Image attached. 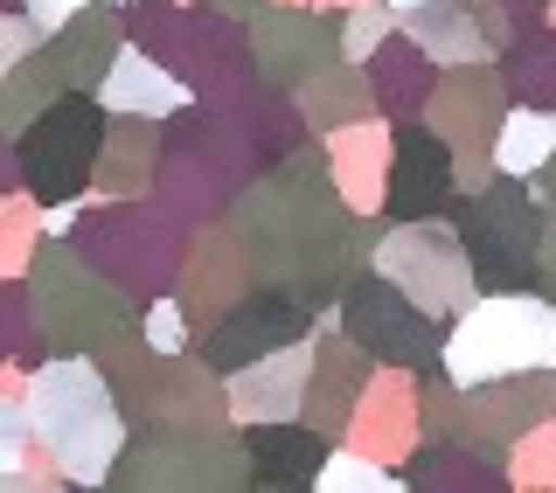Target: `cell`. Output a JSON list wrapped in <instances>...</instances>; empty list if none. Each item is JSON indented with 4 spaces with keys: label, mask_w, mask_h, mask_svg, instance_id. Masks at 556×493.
<instances>
[{
    "label": "cell",
    "mask_w": 556,
    "mask_h": 493,
    "mask_svg": "<svg viewBox=\"0 0 556 493\" xmlns=\"http://www.w3.org/2000/svg\"><path fill=\"white\" fill-rule=\"evenodd\" d=\"M28 431L35 445L49 452V466L63 472L70 486H104L112 480V459L126 445V403L112 396L104 368L91 355H42L28 368Z\"/></svg>",
    "instance_id": "6da1fadb"
},
{
    "label": "cell",
    "mask_w": 556,
    "mask_h": 493,
    "mask_svg": "<svg viewBox=\"0 0 556 493\" xmlns=\"http://www.w3.org/2000/svg\"><path fill=\"white\" fill-rule=\"evenodd\" d=\"M459 243H466V264H473L480 292H521L543 271V208H535V195L508 174V181H494L480 202H466Z\"/></svg>",
    "instance_id": "5b68a950"
},
{
    "label": "cell",
    "mask_w": 556,
    "mask_h": 493,
    "mask_svg": "<svg viewBox=\"0 0 556 493\" xmlns=\"http://www.w3.org/2000/svg\"><path fill=\"white\" fill-rule=\"evenodd\" d=\"M404 35L425 49V63H445V69H480L486 56H501V42L459 8V0H425V8H410Z\"/></svg>",
    "instance_id": "9a60e30c"
},
{
    "label": "cell",
    "mask_w": 556,
    "mask_h": 493,
    "mask_svg": "<svg viewBox=\"0 0 556 493\" xmlns=\"http://www.w3.org/2000/svg\"><path fill=\"white\" fill-rule=\"evenodd\" d=\"M208 8H216V14H230V22H251V14L265 8V0H208Z\"/></svg>",
    "instance_id": "4dcf8cb0"
},
{
    "label": "cell",
    "mask_w": 556,
    "mask_h": 493,
    "mask_svg": "<svg viewBox=\"0 0 556 493\" xmlns=\"http://www.w3.org/2000/svg\"><path fill=\"white\" fill-rule=\"evenodd\" d=\"M112 8H132V0H112Z\"/></svg>",
    "instance_id": "d590c367"
},
{
    "label": "cell",
    "mask_w": 556,
    "mask_h": 493,
    "mask_svg": "<svg viewBox=\"0 0 556 493\" xmlns=\"http://www.w3.org/2000/svg\"><path fill=\"white\" fill-rule=\"evenodd\" d=\"M300 91H306V118H313V126H348V118H362L376 104V98H355L362 77H355V69H334V63H327L320 77H306Z\"/></svg>",
    "instance_id": "ffe728a7"
},
{
    "label": "cell",
    "mask_w": 556,
    "mask_h": 493,
    "mask_svg": "<svg viewBox=\"0 0 556 493\" xmlns=\"http://www.w3.org/2000/svg\"><path fill=\"white\" fill-rule=\"evenodd\" d=\"M28 208H35V202H14V195H0V278H14V271L28 264V251H35Z\"/></svg>",
    "instance_id": "4316f807"
},
{
    "label": "cell",
    "mask_w": 556,
    "mask_h": 493,
    "mask_svg": "<svg viewBox=\"0 0 556 493\" xmlns=\"http://www.w3.org/2000/svg\"><path fill=\"white\" fill-rule=\"evenodd\" d=\"M417 63H425V49H417V42H390V49H376V104H382V112L410 118L417 104H425Z\"/></svg>",
    "instance_id": "d6986e66"
},
{
    "label": "cell",
    "mask_w": 556,
    "mask_h": 493,
    "mask_svg": "<svg viewBox=\"0 0 556 493\" xmlns=\"http://www.w3.org/2000/svg\"><path fill=\"white\" fill-rule=\"evenodd\" d=\"M445 195H452V147L425 126H404V139L390 153V188H382L390 223L431 216V208H445Z\"/></svg>",
    "instance_id": "7c38bea8"
},
{
    "label": "cell",
    "mask_w": 556,
    "mask_h": 493,
    "mask_svg": "<svg viewBox=\"0 0 556 493\" xmlns=\"http://www.w3.org/2000/svg\"><path fill=\"white\" fill-rule=\"evenodd\" d=\"M243 56H251V69L265 84L300 91L306 77H320V69L341 56V35H334L327 14H313V8H257L251 35H243Z\"/></svg>",
    "instance_id": "ba28073f"
},
{
    "label": "cell",
    "mask_w": 556,
    "mask_h": 493,
    "mask_svg": "<svg viewBox=\"0 0 556 493\" xmlns=\"http://www.w3.org/2000/svg\"><path fill=\"white\" fill-rule=\"evenodd\" d=\"M22 292H28V320L42 355H98L104 341H118V327H132L126 286H112L63 237H35V251L22 264Z\"/></svg>",
    "instance_id": "7a4b0ae2"
},
{
    "label": "cell",
    "mask_w": 556,
    "mask_h": 493,
    "mask_svg": "<svg viewBox=\"0 0 556 493\" xmlns=\"http://www.w3.org/2000/svg\"><path fill=\"white\" fill-rule=\"evenodd\" d=\"M341 327H348V341H355L369 362L439 368V320H431L404 286H390L382 271L355 278V286L341 292Z\"/></svg>",
    "instance_id": "52a82bcc"
},
{
    "label": "cell",
    "mask_w": 556,
    "mask_h": 493,
    "mask_svg": "<svg viewBox=\"0 0 556 493\" xmlns=\"http://www.w3.org/2000/svg\"><path fill=\"white\" fill-rule=\"evenodd\" d=\"M404 486H501V472H494V466L459 459V452H439V445H431L425 459L404 472Z\"/></svg>",
    "instance_id": "cb8c5ba5"
},
{
    "label": "cell",
    "mask_w": 556,
    "mask_h": 493,
    "mask_svg": "<svg viewBox=\"0 0 556 493\" xmlns=\"http://www.w3.org/2000/svg\"><path fill=\"white\" fill-rule=\"evenodd\" d=\"M0 195H14V147H8V132H0Z\"/></svg>",
    "instance_id": "d6a6232c"
},
{
    "label": "cell",
    "mask_w": 556,
    "mask_h": 493,
    "mask_svg": "<svg viewBox=\"0 0 556 493\" xmlns=\"http://www.w3.org/2000/svg\"><path fill=\"white\" fill-rule=\"evenodd\" d=\"M390 8H396V14H410V8H425V0H390Z\"/></svg>",
    "instance_id": "836d02e7"
},
{
    "label": "cell",
    "mask_w": 556,
    "mask_h": 493,
    "mask_svg": "<svg viewBox=\"0 0 556 493\" xmlns=\"http://www.w3.org/2000/svg\"><path fill=\"white\" fill-rule=\"evenodd\" d=\"M56 91H63V77H56V63L42 56V42H35L22 63L0 69V132L14 139V132H22V126H28V118L42 112V104L56 98Z\"/></svg>",
    "instance_id": "ac0fdd59"
},
{
    "label": "cell",
    "mask_w": 556,
    "mask_h": 493,
    "mask_svg": "<svg viewBox=\"0 0 556 493\" xmlns=\"http://www.w3.org/2000/svg\"><path fill=\"white\" fill-rule=\"evenodd\" d=\"M286 341H306V299L300 292H251L237 299L230 313H216V327H208L202 341V368H216V376H230V368L271 355V347Z\"/></svg>",
    "instance_id": "9c48e42d"
},
{
    "label": "cell",
    "mask_w": 556,
    "mask_h": 493,
    "mask_svg": "<svg viewBox=\"0 0 556 493\" xmlns=\"http://www.w3.org/2000/svg\"><path fill=\"white\" fill-rule=\"evenodd\" d=\"M543 271H549V286H556V216H543Z\"/></svg>",
    "instance_id": "1f68e13d"
},
{
    "label": "cell",
    "mask_w": 556,
    "mask_h": 493,
    "mask_svg": "<svg viewBox=\"0 0 556 493\" xmlns=\"http://www.w3.org/2000/svg\"><path fill=\"white\" fill-rule=\"evenodd\" d=\"M376 271L390 278V286H404L417 306L431 313V320H452V313H466V299H473V264H466V243L459 230H445V223L417 216V223H396L390 237H382L376 251Z\"/></svg>",
    "instance_id": "8992f818"
},
{
    "label": "cell",
    "mask_w": 556,
    "mask_h": 493,
    "mask_svg": "<svg viewBox=\"0 0 556 493\" xmlns=\"http://www.w3.org/2000/svg\"><path fill=\"white\" fill-rule=\"evenodd\" d=\"M153 126H161V118H126V112L104 118V147H98V167H91L98 195L132 202L139 188H147L153 161H161V132H153Z\"/></svg>",
    "instance_id": "2e32d148"
},
{
    "label": "cell",
    "mask_w": 556,
    "mask_h": 493,
    "mask_svg": "<svg viewBox=\"0 0 556 493\" xmlns=\"http://www.w3.org/2000/svg\"><path fill=\"white\" fill-rule=\"evenodd\" d=\"M139 341H147V355H181L188 347V320H181V306L174 299H153L147 313H139Z\"/></svg>",
    "instance_id": "484cf974"
},
{
    "label": "cell",
    "mask_w": 556,
    "mask_h": 493,
    "mask_svg": "<svg viewBox=\"0 0 556 493\" xmlns=\"http://www.w3.org/2000/svg\"><path fill=\"white\" fill-rule=\"evenodd\" d=\"M382 35H396V8L382 0V8H355L341 22V56L348 63H369L376 49H382Z\"/></svg>",
    "instance_id": "d4e9b609"
},
{
    "label": "cell",
    "mask_w": 556,
    "mask_h": 493,
    "mask_svg": "<svg viewBox=\"0 0 556 493\" xmlns=\"http://www.w3.org/2000/svg\"><path fill=\"white\" fill-rule=\"evenodd\" d=\"M118 42H126V14H118L112 0H84L77 14H63V22L42 35V56L56 63L63 91H98L104 63L118 56Z\"/></svg>",
    "instance_id": "8fae6325"
},
{
    "label": "cell",
    "mask_w": 556,
    "mask_h": 493,
    "mask_svg": "<svg viewBox=\"0 0 556 493\" xmlns=\"http://www.w3.org/2000/svg\"><path fill=\"white\" fill-rule=\"evenodd\" d=\"M549 188H556V153H549ZM549 202H556V195H549Z\"/></svg>",
    "instance_id": "e575fe53"
},
{
    "label": "cell",
    "mask_w": 556,
    "mask_h": 493,
    "mask_svg": "<svg viewBox=\"0 0 556 493\" xmlns=\"http://www.w3.org/2000/svg\"><path fill=\"white\" fill-rule=\"evenodd\" d=\"M501 63H508V77H515L521 104H556V35L535 28L529 42H515Z\"/></svg>",
    "instance_id": "44dd1931"
},
{
    "label": "cell",
    "mask_w": 556,
    "mask_h": 493,
    "mask_svg": "<svg viewBox=\"0 0 556 493\" xmlns=\"http://www.w3.org/2000/svg\"><path fill=\"white\" fill-rule=\"evenodd\" d=\"M35 42H42V28H35L22 8H0V69H8V63H22Z\"/></svg>",
    "instance_id": "f1b7e54d"
},
{
    "label": "cell",
    "mask_w": 556,
    "mask_h": 493,
    "mask_svg": "<svg viewBox=\"0 0 556 493\" xmlns=\"http://www.w3.org/2000/svg\"><path fill=\"white\" fill-rule=\"evenodd\" d=\"M104 118L112 112H104L91 91H56L8 139L14 147V188H22L35 208L42 202H84L91 195L98 147H104Z\"/></svg>",
    "instance_id": "277c9868"
},
{
    "label": "cell",
    "mask_w": 556,
    "mask_h": 493,
    "mask_svg": "<svg viewBox=\"0 0 556 493\" xmlns=\"http://www.w3.org/2000/svg\"><path fill=\"white\" fill-rule=\"evenodd\" d=\"M14 8H22V14H28V22H35V28H42V35H49V28H56V22H63V14H77V8H84V0H14Z\"/></svg>",
    "instance_id": "f546056e"
},
{
    "label": "cell",
    "mask_w": 556,
    "mask_h": 493,
    "mask_svg": "<svg viewBox=\"0 0 556 493\" xmlns=\"http://www.w3.org/2000/svg\"><path fill=\"white\" fill-rule=\"evenodd\" d=\"M439 362L459 390L515 376H556V306L529 292H486L452 313V333L439 341Z\"/></svg>",
    "instance_id": "3957f363"
},
{
    "label": "cell",
    "mask_w": 556,
    "mask_h": 493,
    "mask_svg": "<svg viewBox=\"0 0 556 493\" xmlns=\"http://www.w3.org/2000/svg\"><path fill=\"white\" fill-rule=\"evenodd\" d=\"M556 153V112L549 104H515V112H501L494 126V167L515 174V181H529V174H543Z\"/></svg>",
    "instance_id": "e0dca14e"
},
{
    "label": "cell",
    "mask_w": 556,
    "mask_h": 493,
    "mask_svg": "<svg viewBox=\"0 0 556 493\" xmlns=\"http://www.w3.org/2000/svg\"><path fill=\"white\" fill-rule=\"evenodd\" d=\"M91 98L104 104V112H126V118H174L181 104H195V91H188L161 56H147L139 42H118V56L104 63Z\"/></svg>",
    "instance_id": "4fadbf2b"
},
{
    "label": "cell",
    "mask_w": 556,
    "mask_h": 493,
    "mask_svg": "<svg viewBox=\"0 0 556 493\" xmlns=\"http://www.w3.org/2000/svg\"><path fill=\"white\" fill-rule=\"evenodd\" d=\"M313 486H327V493H390V486H404V472H390L376 459H355V452H327L320 472H313Z\"/></svg>",
    "instance_id": "603a6c76"
},
{
    "label": "cell",
    "mask_w": 556,
    "mask_h": 493,
    "mask_svg": "<svg viewBox=\"0 0 556 493\" xmlns=\"http://www.w3.org/2000/svg\"><path fill=\"white\" fill-rule=\"evenodd\" d=\"M35 452V431H28V403L22 396H0V472L28 466Z\"/></svg>",
    "instance_id": "83f0119b"
},
{
    "label": "cell",
    "mask_w": 556,
    "mask_h": 493,
    "mask_svg": "<svg viewBox=\"0 0 556 493\" xmlns=\"http://www.w3.org/2000/svg\"><path fill=\"white\" fill-rule=\"evenodd\" d=\"M320 459H327V438L300 431V417H278V425H251V431H243V486L300 493V486H313Z\"/></svg>",
    "instance_id": "5bb4252c"
},
{
    "label": "cell",
    "mask_w": 556,
    "mask_h": 493,
    "mask_svg": "<svg viewBox=\"0 0 556 493\" xmlns=\"http://www.w3.org/2000/svg\"><path fill=\"white\" fill-rule=\"evenodd\" d=\"M42 362V341H35V320H28V292L14 278H0V368H28Z\"/></svg>",
    "instance_id": "7402d4cb"
},
{
    "label": "cell",
    "mask_w": 556,
    "mask_h": 493,
    "mask_svg": "<svg viewBox=\"0 0 556 493\" xmlns=\"http://www.w3.org/2000/svg\"><path fill=\"white\" fill-rule=\"evenodd\" d=\"M306 368L313 355L300 341L271 347V355L243 362L223 376V410L237 417V425H278V417H300L306 410Z\"/></svg>",
    "instance_id": "30bf717a"
}]
</instances>
